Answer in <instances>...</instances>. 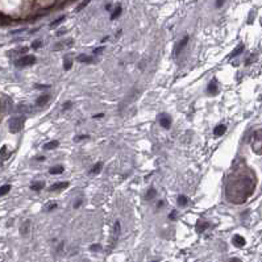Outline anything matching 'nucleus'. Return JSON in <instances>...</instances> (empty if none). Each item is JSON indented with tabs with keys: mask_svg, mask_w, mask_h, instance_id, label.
I'll return each instance as SVG.
<instances>
[{
	"mask_svg": "<svg viewBox=\"0 0 262 262\" xmlns=\"http://www.w3.org/2000/svg\"><path fill=\"white\" fill-rule=\"evenodd\" d=\"M106 9H107V11H111V4H108V6H106Z\"/></svg>",
	"mask_w": 262,
	"mask_h": 262,
	"instance_id": "obj_43",
	"label": "nucleus"
},
{
	"mask_svg": "<svg viewBox=\"0 0 262 262\" xmlns=\"http://www.w3.org/2000/svg\"><path fill=\"white\" fill-rule=\"evenodd\" d=\"M82 202H83L82 199H80V200H78V202H77V203H75V204H74V208H78V207H79V205L82 204Z\"/></svg>",
	"mask_w": 262,
	"mask_h": 262,
	"instance_id": "obj_39",
	"label": "nucleus"
},
{
	"mask_svg": "<svg viewBox=\"0 0 262 262\" xmlns=\"http://www.w3.org/2000/svg\"><path fill=\"white\" fill-rule=\"evenodd\" d=\"M158 120H160V125L162 127V128L169 129L171 127V117L169 116V115L162 113L160 117H158Z\"/></svg>",
	"mask_w": 262,
	"mask_h": 262,
	"instance_id": "obj_5",
	"label": "nucleus"
},
{
	"mask_svg": "<svg viewBox=\"0 0 262 262\" xmlns=\"http://www.w3.org/2000/svg\"><path fill=\"white\" fill-rule=\"evenodd\" d=\"M209 227V223H207V221H204V223H198V225H196V231L199 232V233H202V232H204L205 229Z\"/></svg>",
	"mask_w": 262,
	"mask_h": 262,
	"instance_id": "obj_15",
	"label": "nucleus"
},
{
	"mask_svg": "<svg viewBox=\"0 0 262 262\" xmlns=\"http://www.w3.org/2000/svg\"><path fill=\"white\" fill-rule=\"evenodd\" d=\"M207 92L209 95H216L217 92H219V88H217V83H216V80H212V82H209L208 83V86H207Z\"/></svg>",
	"mask_w": 262,
	"mask_h": 262,
	"instance_id": "obj_6",
	"label": "nucleus"
},
{
	"mask_svg": "<svg viewBox=\"0 0 262 262\" xmlns=\"http://www.w3.org/2000/svg\"><path fill=\"white\" fill-rule=\"evenodd\" d=\"M24 121H25L24 117H20V116L12 117L11 121H9V131H11L12 133H19L24 127Z\"/></svg>",
	"mask_w": 262,
	"mask_h": 262,
	"instance_id": "obj_3",
	"label": "nucleus"
},
{
	"mask_svg": "<svg viewBox=\"0 0 262 262\" xmlns=\"http://www.w3.org/2000/svg\"><path fill=\"white\" fill-rule=\"evenodd\" d=\"M102 169H103V163L99 162V163H96L91 170H90V174H99L100 171H102Z\"/></svg>",
	"mask_w": 262,
	"mask_h": 262,
	"instance_id": "obj_17",
	"label": "nucleus"
},
{
	"mask_svg": "<svg viewBox=\"0 0 262 262\" xmlns=\"http://www.w3.org/2000/svg\"><path fill=\"white\" fill-rule=\"evenodd\" d=\"M187 203H188V200H187V198H186L185 195H180V196L178 198V204H179V205L185 207V205H187Z\"/></svg>",
	"mask_w": 262,
	"mask_h": 262,
	"instance_id": "obj_22",
	"label": "nucleus"
},
{
	"mask_svg": "<svg viewBox=\"0 0 262 262\" xmlns=\"http://www.w3.org/2000/svg\"><path fill=\"white\" fill-rule=\"evenodd\" d=\"M103 49H104V48H97V49H95V50H94V54H99V53H102Z\"/></svg>",
	"mask_w": 262,
	"mask_h": 262,
	"instance_id": "obj_37",
	"label": "nucleus"
},
{
	"mask_svg": "<svg viewBox=\"0 0 262 262\" xmlns=\"http://www.w3.org/2000/svg\"><path fill=\"white\" fill-rule=\"evenodd\" d=\"M68 186V182H57L54 185L49 187V191H57V190H62V188H66Z\"/></svg>",
	"mask_w": 262,
	"mask_h": 262,
	"instance_id": "obj_10",
	"label": "nucleus"
},
{
	"mask_svg": "<svg viewBox=\"0 0 262 262\" xmlns=\"http://www.w3.org/2000/svg\"><path fill=\"white\" fill-rule=\"evenodd\" d=\"M77 61H79V62H87V63H90V62H92V58H91V57H88V55L80 54V55H78Z\"/></svg>",
	"mask_w": 262,
	"mask_h": 262,
	"instance_id": "obj_19",
	"label": "nucleus"
},
{
	"mask_svg": "<svg viewBox=\"0 0 262 262\" xmlns=\"http://www.w3.org/2000/svg\"><path fill=\"white\" fill-rule=\"evenodd\" d=\"M41 45H42V42H41L40 40H36V41L32 42V48H33V49H40Z\"/></svg>",
	"mask_w": 262,
	"mask_h": 262,
	"instance_id": "obj_29",
	"label": "nucleus"
},
{
	"mask_svg": "<svg viewBox=\"0 0 262 262\" xmlns=\"http://www.w3.org/2000/svg\"><path fill=\"white\" fill-rule=\"evenodd\" d=\"M225 131H227V127L225 125H223V124H219V125H216L215 127V129H214V134L215 136H223V134L225 133Z\"/></svg>",
	"mask_w": 262,
	"mask_h": 262,
	"instance_id": "obj_12",
	"label": "nucleus"
},
{
	"mask_svg": "<svg viewBox=\"0 0 262 262\" xmlns=\"http://www.w3.org/2000/svg\"><path fill=\"white\" fill-rule=\"evenodd\" d=\"M119 233H120V223L117 221L116 224H115V236H113V240H116L117 237H119Z\"/></svg>",
	"mask_w": 262,
	"mask_h": 262,
	"instance_id": "obj_26",
	"label": "nucleus"
},
{
	"mask_svg": "<svg viewBox=\"0 0 262 262\" xmlns=\"http://www.w3.org/2000/svg\"><path fill=\"white\" fill-rule=\"evenodd\" d=\"M0 157L3 158V160H7L9 157V153H7V146H3L1 150H0Z\"/></svg>",
	"mask_w": 262,
	"mask_h": 262,
	"instance_id": "obj_24",
	"label": "nucleus"
},
{
	"mask_svg": "<svg viewBox=\"0 0 262 262\" xmlns=\"http://www.w3.org/2000/svg\"><path fill=\"white\" fill-rule=\"evenodd\" d=\"M83 138H88V136H87V134H83V136H78V137H75V141H79V140H83Z\"/></svg>",
	"mask_w": 262,
	"mask_h": 262,
	"instance_id": "obj_34",
	"label": "nucleus"
},
{
	"mask_svg": "<svg viewBox=\"0 0 262 262\" xmlns=\"http://www.w3.org/2000/svg\"><path fill=\"white\" fill-rule=\"evenodd\" d=\"M63 166H54V167H50L49 169V173L51 174V175H55V174H61L63 173Z\"/></svg>",
	"mask_w": 262,
	"mask_h": 262,
	"instance_id": "obj_14",
	"label": "nucleus"
},
{
	"mask_svg": "<svg viewBox=\"0 0 262 262\" xmlns=\"http://www.w3.org/2000/svg\"><path fill=\"white\" fill-rule=\"evenodd\" d=\"M36 160H37V161H44V160H45V157H37Z\"/></svg>",
	"mask_w": 262,
	"mask_h": 262,
	"instance_id": "obj_42",
	"label": "nucleus"
},
{
	"mask_svg": "<svg viewBox=\"0 0 262 262\" xmlns=\"http://www.w3.org/2000/svg\"><path fill=\"white\" fill-rule=\"evenodd\" d=\"M29 231H30V220H26V221H24V224L21 225L20 233L23 234V236H26V234L29 233Z\"/></svg>",
	"mask_w": 262,
	"mask_h": 262,
	"instance_id": "obj_11",
	"label": "nucleus"
},
{
	"mask_svg": "<svg viewBox=\"0 0 262 262\" xmlns=\"http://www.w3.org/2000/svg\"><path fill=\"white\" fill-rule=\"evenodd\" d=\"M88 3H90V0H84V1H82V4H80V6H79V7H78V8H77V12L82 11V9L84 8V7L87 6V4H88Z\"/></svg>",
	"mask_w": 262,
	"mask_h": 262,
	"instance_id": "obj_31",
	"label": "nucleus"
},
{
	"mask_svg": "<svg viewBox=\"0 0 262 262\" xmlns=\"http://www.w3.org/2000/svg\"><path fill=\"white\" fill-rule=\"evenodd\" d=\"M36 87H37V88H49L50 86H48V84H36Z\"/></svg>",
	"mask_w": 262,
	"mask_h": 262,
	"instance_id": "obj_36",
	"label": "nucleus"
},
{
	"mask_svg": "<svg viewBox=\"0 0 262 262\" xmlns=\"http://www.w3.org/2000/svg\"><path fill=\"white\" fill-rule=\"evenodd\" d=\"M63 20H65V16H61L59 19H57V20H55V21H53V23L50 24V26H51V28H54V26H57L58 24H61V23H62Z\"/></svg>",
	"mask_w": 262,
	"mask_h": 262,
	"instance_id": "obj_28",
	"label": "nucleus"
},
{
	"mask_svg": "<svg viewBox=\"0 0 262 262\" xmlns=\"http://www.w3.org/2000/svg\"><path fill=\"white\" fill-rule=\"evenodd\" d=\"M9 190H11V186H9V185H4V186H1V187H0V196H3V195L8 194V192H9Z\"/></svg>",
	"mask_w": 262,
	"mask_h": 262,
	"instance_id": "obj_20",
	"label": "nucleus"
},
{
	"mask_svg": "<svg viewBox=\"0 0 262 262\" xmlns=\"http://www.w3.org/2000/svg\"><path fill=\"white\" fill-rule=\"evenodd\" d=\"M256 188V179L253 174H244V171L237 170L232 174L229 178L228 186H227V196L233 203H244L246 202L250 194Z\"/></svg>",
	"mask_w": 262,
	"mask_h": 262,
	"instance_id": "obj_1",
	"label": "nucleus"
},
{
	"mask_svg": "<svg viewBox=\"0 0 262 262\" xmlns=\"http://www.w3.org/2000/svg\"><path fill=\"white\" fill-rule=\"evenodd\" d=\"M120 13H121V7L120 6H117V8L113 11V13L111 15V20H115L116 17H119L120 16Z\"/></svg>",
	"mask_w": 262,
	"mask_h": 262,
	"instance_id": "obj_23",
	"label": "nucleus"
},
{
	"mask_svg": "<svg viewBox=\"0 0 262 262\" xmlns=\"http://www.w3.org/2000/svg\"><path fill=\"white\" fill-rule=\"evenodd\" d=\"M49 100H50V95H41L40 97H37L36 104H37L38 107H42V106H45V104H48Z\"/></svg>",
	"mask_w": 262,
	"mask_h": 262,
	"instance_id": "obj_9",
	"label": "nucleus"
},
{
	"mask_svg": "<svg viewBox=\"0 0 262 262\" xmlns=\"http://www.w3.org/2000/svg\"><path fill=\"white\" fill-rule=\"evenodd\" d=\"M36 62V57L34 55H24V57L19 58V59L15 62L16 67H26V66H30Z\"/></svg>",
	"mask_w": 262,
	"mask_h": 262,
	"instance_id": "obj_4",
	"label": "nucleus"
},
{
	"mask_svg": "<svg viewBox=\"0 0 262 262\" xmlns=\"http://www.w3.org/2000/svg\"><path fill=\"white\" fill-rule=\"evenodd\" d=\"M58 145H59V142H58L57 140H54V141H50V142L45 144V145H44V149H45V150H51V149H55Z\"/></svg>",
	"mask_w": 262,
	"mask_h": 262,
	"instance_id": "obj_13",
	"label": "nucleus"
},
{
	"mask_svg": "<svg viewBox=\"0 0 262 262\" xmlns=\"http://www.w3.org/2000/svg\"><path fill=\"white\" fill-rule=\"evenodd\" d=\"M154 196H157V191L154 190L153 187H151V188H149V191H148V192H146V199H149V200H150V199H153Z\"/></svg>",
	"mask_w": 262,
	"mask_h": 262,
	"instance_id": "obj_21",
	"label": "nucleus"
},
{
	"mask_svg": "<svg viewBox=\"0 0 262 262\" xmlns=\"http://www.w3.org/2000/svg\"><path fill=\"white\" fill-rule=\"evenodd\" d=\"M188 38H190V37H188V36H185V37H183V40L180 41V42L177 45V49H175V55H178V54H179L180 51L183 50V48H185V46L187 45Z\"/></svg>",
	"mask_w": 262,
	"mask_h": 262,
	"instance_id": "obj_8",
	"label": "nucleus"
},
{
	"mask_svg": "<svg viewBox=\"0 0 262 262\" xmlns=\"http://www.w3.org/2000/svg\"><path fill=\"white\" fill-rule=\"evenodd\" d=\"M252 148H253L254 153H257L258 156L262 154V133L261 129L253 133V140H252Z\"/></svg>",
	"mask_w": 262,
	"mask_h": 262,
	"instance_id": "obj_2",
	"label": "nucleus"
},
{
	"mask_svg": "<svg viewBox=\"0 0 262 262\" xmlns=\"http://www.w3.org/2000/svg\"><path fill=\"white\" fill-rule=\"evenodd\" d=\"M0 23L3 24V25H7V24L11 23V19H8L7 16H3V15H0Z\"/></svg>",
	"mask_w": 262,
	"mask_h": 262,
	"instance_id": "obj_25",
	"label": "nucleus"
},
{
	"mask_svg": "<svg viewBox=\"0 0 262 262\" xmlns=\"http://www.w3.org/2000/svg\"><path fill=\"white\" fill-rule=\"evenodd\" d=\"M242 51H244V45H242V44H241V45H238V46H237V48H236V50H234L233 53H232V54H231V58H234V57H237V55H240V54H241V53H242Z\"/></svg>",
	"mask_w": 262,
	"mask_h": 262,
	"instance_id": "obj_18",
	"label": "nucleus"
},
{
	"mask_svg": "<svg viewBox=\"0 0 262 262\" xmlns=\"http://www.w3.org/2000/svg\"><path fill=\"white\" fill-rule=\"evenodd\" d=\"M162 205H163V202H162V200H161V202H158V204H157V207H160V208H161V207H162Z\"/></svg>",
	"mask_w": 262,
	"mask_h": 262,
	"instance_id": "obj_41",
	"label": "nucleus"
},
{
	"mask_svg": "<svg viewBox=\"0 0 262 262\" xmlns=\"http://www.w3.org/2000/svg\"><path fill=\"white\" fill-rule=\"evenodd\" d=\"M232 241H233V244L237 246V248H242V246H244V245L246 244L245 238H244L242 236H240V234H234V236H233V240H232Z\"/></svg>",
	"mask_w": 262,
	"mask_h": 262,
	"instance_id": "obj_7",
	"label": "nucleus"
},
{
	"mask_svg": "<svg viewBox=\"0 0 262 262\" xmlns=\"http://www.w3.org/2000/svg\"><path fill=\"white\" fill-rule=\"evenodd\" d=\"M175 216H177V211H171V214L169 215V217H170L171 220H175V219H177Z\"/></svg>",
	"mask_w": 262,
	"mask_h": 262,
	"instance_id": "obj_33",
	"label": "nucleus"
},
{
	"mask_svg": "<svg viewBox=\"0 0 262 262\" xmlns=\"http://www.w3.org/2000/svg\"><path fill=\"white\" fill-rule=\"evenodd\" d=\"M44 186H45V183H44V182H33L30 185V188L33 191H40V190H42V188H44Z\"/></svg>",
	"mask_w": 262,
	"mask_h": 262,
	"instance_id": "obj_16",
	"label": "nucleus"
},
{
	"mask_svg": "<svg viewBox=\"0 0 262 262\" xmlns=\"http://www.w3.org/2000/svg\"><path fill=\"white\" fill-rule=\"evenodd\" d=\"M55 207H57V203H50V204L48 205V208H46V211H51V209H54Z\"/></svg>",
	"mask_w": 262,
	"mask_h": 262,
	"instance_id": "obj_32",
	"label": "nucleus"
},
{
	"mask_svg": "<svg viewBox=\"0 0 262 262\" xmlns=\"http://www.w3.org/2000/svg\"><path fill=\"white\" fill-rule=\"evenodd\" d=\"M71 59H68V58H66L65 62H63V67H65V70H70L71 68Z\"/></svg>",
	"mask_w": 262,
	"mask_h": 262,
	"instance_id": "obj_27",
	"label": "nucleus"
},
{
	"mask_svg": "<svg viewBox=\"0 0 262 262\" xmlns=\"http://www.w3.org/2000/svg\"><path fill=\"white\" fill-rule=\"evenodd\" d=\"M90 249H91L92 252H99L100 249H102V245H100V244H94V245L90 246Z\"/></svg>",
	"mask_w": 262,
	"mask_h": 262,
	"instance_id": "obj_30",
	"label": "nucleus"
},
{
	"mask_svg": "<svg viewBox=\"0 0 262 262\" xmlns=\"http://www.w3.org/2000/svg\"><path fill=\"white\" fill-rule=\"evenodd\" d=\"M70 107H71V102H67L65 106H63V109H68Z\"/></svg>",
	"mask_w": 262,
	"mask_h": 262,
	"instance_id": "obj_38",
	"label": "nucleus"
},
{
	"mask_svg": "<svg viewBox=\"0 0 262 262\" xmlns=\"http://www.w3.org/2000/svg\"><path fill=\"white\" fill-rule=\"evenodd\" d=\"M223 4H224V0H216V8H220Z\"/></svg>",
	"mask_w": 262,
	"mask_h": 262,
	"instance_id": "obj_35",
	"label": "nucleus"
},
{
	"mask_svg": "<svg viewBox=\"0 0 262 262\" xmlns=\"http://www.w3.org/2000/svg\"><path fill=\"white\" fill-rule=\"evenodd\" d=\"M228 262H242L240 258H232V259H229Z\"/></svg>",
	"mask_w": 262,
	"mask_h": 262,
	"instance_id": "obj_40",
	"label": "nucleus"
}]
</instances>
